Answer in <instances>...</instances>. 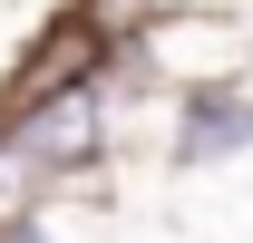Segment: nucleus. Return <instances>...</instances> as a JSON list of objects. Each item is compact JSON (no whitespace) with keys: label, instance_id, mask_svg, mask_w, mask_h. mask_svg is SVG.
Here are the masks:
<instances>
[{"label":"nucleus","instance_id":"1","mask_svg":"<svg viewBox=\"0 0 253 243\" xmlns=\"http://www.w3.org/2000/svg\"><path fill=\"white\" fill-rule=\"evenodd\" d=\"M126 68L156 97H205V88H244L253 78V30L234 10H156L126 39Z\"/></svg>","mask_w":253,"mask_h":243},{"label":"nucleus","instance_id":"3","mask_svg":"<svg viewBox=\"0 0 253 243\" xmlns=\"http://www.w3.org/2000/svg\"><path fill=\"white\" fill-rule=\"evenodd\" d=\"M0 243H49V214L39 224H0Z\"/></svg>","mask_w":253,"mask_h":243},{"label":"nucleus","instance_id":"2","mask_svg":"<svg viewBox=\"0 0 253 243\" xmlns=\"http://www.w3.org/2000/svg\"><path fill=\"white\" fill-rule=\"evenodd\" d=\"M253 156V78L244 88H205V97H175V126H166V175H214Z\"/></svg>","mask_w":253,"mask_h":243}]
</instances>
